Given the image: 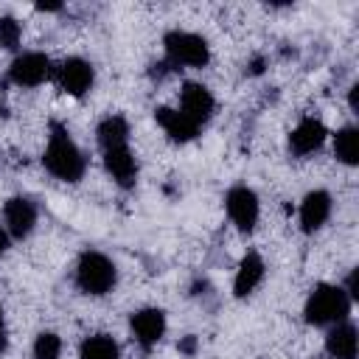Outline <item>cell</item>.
I'll use <instances>...</instances> for the list:
<instances>
[{
  "instance_id": "cell-1",
  "label": "cell",
  "mask_w": 359,
  "mask_h": 359,
  "mask_svg": "<svg viewBox=\"0 0 359 359\" xmlns=\"http://www.w3.org/2000/svg\"><path fill=\"white\" fill-rule=\"evenodd\" d=\"M42 165L48 168V174H53L62 182H79L87 171V157L84 151L76 146V140L70 137L67 126L53 121L50 123V135H48V146L42 154Z\"/></svg>"
},
{
  "instance_id": "cell-15",
  "label": "cell",
  "mask_w": 359,
  "mask_h": 359,
  "mask_svg": "<svg viewBox=\"0 0 359 359\" xmlns=\"http://www.w3.org/2000/svg\"><path fill=\"white\" fill-rule=\"evenodd\" d=\"M154 118H157L160 129H163L174 143H188V140H194V137L199 135V126H196L191 118H185L180 109L157 107V109H154Z\"/></svg>"
},
{
  "instance_id": "cell-10",
  "label": "cell",
  "mask_w": 359,
  "mask_h": 359,
  "mask_svg": "<svg viewBox=\"0 0 359 359\" xmlns=\"http://www.w3.org/2000/svg\"><path fill=\"white\" fill-rule=\"evenodd\" d=\"M129 328H132V337L137 339V345L149 351V348H154V345L163 339V334H165V311H163V309H154V306L140 309V311L132 314Z\"/></svg>"
},
{
  "instance_id": "cell-25",
  "label": "cell",
  "mask_w": 359,
  "mask_h": 359,
  "mask_svg": "<svg viewBox=\"0 0 359 359\" xmlns=\"http://www.w3.org/2000/svg\"><path fill=\"white\" fill-rule=\"evenodd\" d=\"M8 244H11V236L6 233V227H0V255L8 250Z\"/></svg>"
},
{
  "instance_id": "cell-22",
  "label": "cell",
  "mask_w": 359,
  "mask_h": 359,
  "mask_svg": "<svg viewBox=\"0 0 359 359\" xmlns=\"http://www.w3.org/2000/svg\"><path fill=\"white\" fill-rule=\"evenodd\" d=\"M196 348H199V339H196L194 334H188V337H182V339L177 342V351H180V353H185V356H194V353H196Z\"/></svg>"
},
{
  "instance_id": "cell-28",
  "label": "cell",
  "mask_w": 359,
  "mask_h": 359,
  "mask_svg": "<svg viewBox=\"0 0 359 359\" xmlns=\"http://www.w3.org/2000/svg\"><path fill=\"white\" fill-rule=\"evenodd\" d=\"M6 351V334H0V353Z\"/></svg>"
},
{
  "instance_id": "cell-21",
  "label": "cell",
  "mask_w": 359,
  "mask_h": 359,
  "mask_svg": "<svg viewBox=\"0 0 359 359\" xmlns=\"http://www.w3.org/2000/svg\"><path fill=\"white\" fill-rule=\"evenodd\" d=\"M22 39V25L14 17H0V48L17 50Z\"/></svg>"
},
{
  "instance_id": "cell-19",
  "label": "cell",
  "mask_w": 359,
  "mask_h": 359,
  "mask_svg": "<svg viewBox=\"0 0 359 359\" xmlns=\"http://www.w3.org/2000/svg\"><path fill=\"white\" fill-rule=\"evenodd\" d=\"M118 356L121 348L109 334H93L79 348V359H118Z\"/></svg>"
},
{
  "instance_id": "cell-11",
  "label": "cell",
  "mask_w": 359,
  "mask_h": 359,
  "mask_svg": "<svg viewBox=\"0 0 359 359\" xmlns=\"http://www.w3.org/2000/svg\"><path fill=\"white\" fill-rule=\"evenodd\" d=\"M325 137H328V129L323 126L320 118H303L289 135V151L294 157H309L323 149Z\"/></svg>"
},
{
  "instance_id": "cell-23",
  "label": "cell",
  "mask_w": 359,
  "mask_h": 359,
  "mask_svg": "<svg viewBox=\"0 0 359 359\" xmlns=\"http://www.w3.org/2000/svg\"><path fill=\"white\" fill-rule=\"evenodd\" d=\"M247 73H250V76H261V73H264V59H261V56L250 59V62H247Z\"/></svg>"
},
{
  "instance_id": "cell-7",
  "label": "cell",
  "mask_w": 359,
  "mask_h": 359,
  "mask_svg": "<svg viewBox=\"0 0 359 359\" xmlns=\"http://www.w3.org/2000/svg\"><path fill=\"white\" fill-rule=\"evenodd\" d=\"M56 81H59V87H62L67 95L81 98V95H87L90 87H93L95 70H93V65H90L87 59L70 56V59H65V62L56 67Z\"/></svg>"
},
{
  "instance_id": "cell-9",
  "label": "cell",
  "mask_w": 359,
  "mask_h": 359,
  "mask_svg": "<svg viewBox=\"0 0 359 359\" xmlns=\"http://www.w3.org/2000/svg\"><path fill=\"white\" fill-rule=\"evenodd\" d=\"M3 227L11 238H25L31 236L34 224H36V205L28 196H11L3 205Z\"/></svg>"
},
{
  "instance_id": "cell-13",
  "label": "cell",
  "mask_w": 359,
  "mask_h": 359,
  "mask_svg": "<svg viewBox=\"0 0 359 359\" xmlns=\"http://www.w3.org/2000/svg\"><path fill=\"white\" fill-rule=\"evenodd\" d=\"M331 208H334V202H331V194L328 191H323V188L309 191L303 196V202H300V227H303V233L320 230L328 222Z\"/></svg>"
},
{
  "instance_id": "cell-6",
  "label": "cell",
  "mask_w": 359,
  "mask_h": 359,
  "mask_svg": "<svg viewBox=\"0 0 359 359\" xmlns=\"http://www.w3.org/2000/svg\"><path fill=\"white\" fill-rule=\"evenodd\" d=\"M50 59L39 50H25L20 53L11 67H8V79L17 84V87H39L42 81H48L50 76Z\"/></svg>"
},
{
  "instance_id": "cell-4",
  "label": "cell",
  "mask_w": 359,
  "mask_h": 359,
  "mask_svg": "<svg viewBox=\"0 0 359 359\" xmlns=\"http://www.w3.org/2000/svg\"><path fill=\"white\" fill-rule=\"evenodd\" d=\"M165 48V62L171 70L177 67H205L210 62V45L205 36L191 34V31H168L163 36Z\"/></svg>"
},
{
  "instance_id": "cell-20",
  "label": "cell",
  "mask_w": 359,
  "mask_h": 359,
  "mask_svg": "<svg viewBox=\"0 0 359 359\" xmlns=\"http://www.w3.org/2000/svg\"><path fill=\"white\" fill-rule=\"evenodd\" d=\"M62 356V339L53 331H42L34 339V359H59Z\"/></svg>"
},
{
  "instance_id": "cell-17",
  "label": "cell",
  "mask_w": 359,
  "mask_h": 359,
  "mask_svg": "<svg viewBox=\"0 0 359 359\" xmlns=\"http://www.w3.org/2000/svg\"><path fill=\"white\" fill-rule=\"evenodd\" d=\"M95 140L101 146V151L115 149V146H129V123L123 115H107L98 129H95Z\"/></svg>"
},
{
  "instance_id": "cell-2",
  "label": "cell",
  "mask_w": 359,
  "mask_h": 359,
  "mask_svg": "<svg viewBox=\"0 0 359 359\" xmlns=\"http://www.w3.org/2000/svg\"><path fill=\"white\" fill-rule=\"evenodd\" d=\"M351 303L353 300L345 294L342 286L317 283L311 289V294L306 297L303 314H306V323L309 325H337V323H345L348 320Z\"/></svg>"
},
{
  "instance_id": "cell-24",
  "label": "cell",
  "mask_w": 359,
  "mask_h": 359,
  "mask_svg": "<svg viewBox=\"0 0 359 359\" xmlns=\"http://www.w3.org/2000/svg\"><path fill=\"white\" fill-rule=\"evenodd\" d=\"M348 101H351V109H353V112H359V84H353V87H351Z\"/></svg>"
},
{
  "instance_id": "cell-5",
  "label": "cell",
  "mask_w": 359,
  "mask_h": 359,
  "mask_svg": "<svg viewBox=\"0 0 359 359\" xmlns=\"http://www.w3.org/2000/svg\"><path fill=\"white\" fill-rule=\"evenodd\" d=\"M224 208H227L230 222H233L241 233L255 230L258 216H261V205H258V196H255L252 188H247V185H233V188L224 194Z\"/></svg>"
},
{
  "instance_id": "cell-12",
  "label": "cell",
  "mask_w": 359,
  "mask_h": 359,
  "mask_svg": "<svg viewBox=\"0 0 359 359\" xmlns=\"http://www.w3.org/2000/svg\"><path fill=\"white\" fill-rule=\"evenodd\" d=\"M104 154V168L107 174L121 185V188H132L137 182V157L132 154L129 146H115L101 151Z\"/></svg>"
},
{
  "instance_id": "cell-27",
  "label": "cell",
  "mask_w": 359,
  "mask_h": 359,
  "mask_svg": "<svg viewBox=\"0 0 359 359\" xmlns=\"http://www.w3.org/2000/svg\"><path fill=\"white\" fill-rule=\"evenodd\" d=\"M0 115L6 118L8 112H6V95H3V81H0Z\"/></svg>"
},
{
  "instance_id": "cell-26",
  "label": "cell",
  "mask_w": 359,
  "mask_h": 359,
  "mask_svg": "<svg viewBox=\"0 0 359 359\" xmlns=\"http://www.w3.org/2000/svg\"><path fill=\"white\" fill-rule=\"evenodd\" d=\"M36 8H39V11H59V8H62V3H39Z\"/></svg>"
},
{
  "instance_id": "cell-14",
  "label": "cell",
  "mask_w": 359,
  "mask_h": 359,
  "mask_svg": "<svg viewBox=\"0 0 359 359\" xmlns=\"http://www.w3.org/2000/svg\"><path fill=\"white\" fill-rule=\"evenodd\" d=\"M264 272H266L264 258H261L255 250H250V252L241 258L238 269H236V278H233V294H236V297H247V294H252V292L258 289V283L264 280Z\"/></svg>"
},
{
  "instance_id": "cell-18",
  "label": "cell",
  "mask_w": 359,
  "mask_h": 359,
  "mask_svg": "<svg viewBox=\"0 0 359 359\" xmlns=\"http://www.w3.org/2000/svg\"><path fill=\"white\" fill-rule=\"evenodd\" d=\"M334 157L345 165L359 163V129L356 126H342L334 135Z\"/></svg>"
},
{
  "instance_id": "cell-3",
  "label": "cell",
  "mask_w": 359,
  "mask_h": 359,
  "mask_svg": "<svg viewBox=\"0 0 359 359\" xmlns=\"http://www.w3.org/2000/svg\"><path fill=\"white\" fill-rule=\"evenodd\" d=\"M118 283V269L112 264V258H107L104 252H81L79 264H76V286L79 292L84 294H93V297H101V294H109Z\"/></svg>"
},
{
  "instance_id": "cell-16",
  "label": "cell",
  "mask_w": 359,
  "mask_h": 359,
  "mask_svg": "<svg viewBox=\"0 0 359 359\" xmlns=\"http://www.w3.org/2000/svg\"><path fill=\"white\" fill-rule=\"evenodd\" d=\"M325 351H328L331 359H356V351H359L356 325L348 323V320L331 325V331L325 337Z\"/></svg>"
},
{
  "instance_id": "cell-8",
  "label": "cell",
  "mask_w": 359,
  "mask_h": 359,
  "mask_svg": "<svg viewBox=\"0 0 359 359\" xmlns=\"http://www.w3.org/2000/svg\"><path fill=\"white\" fill-rule=\"evenodd\" d=\"M185 118H191L199 129H202V123H208L210 118H213V109H216V101H213V95H210V90L205 87V84H199V81H188V84H182V90H180V107H177Z\"/></svg>"
},
{
  "instance_id": "cell-29",
  "label": "cell",
  "mask_w": 359,
  "mask_h": 359,
  "mask_svg": "<svg viewBox=\"0 0 359 359\" xmlns=\"http://www.w3.org/2000/svg\"><path fill=\"white\" fill-rule=\"evenodd\" d=\"M0 334H3V309H0Z\"/></svg>"
}]
</instances>
